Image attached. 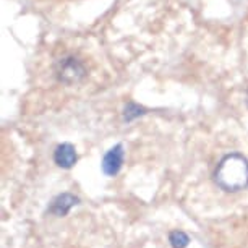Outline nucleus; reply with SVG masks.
Masks as SVG:
<instances>
[{
  "mask_svg": "<svg viewBox=\"0 0 248 248\" xmlns=\"http://www.w3.org/2000/svg\"><path fill=\"white\" fill-rule=\"evenodd\" d=\"M78 198L70 193H62L55 198L49 206V213L54 216H65L75 204H78Z\"/></svg>",
  "mask_w": 248,
  "mask_h": 248,
  "instance_id": "nucleus-5",
  "label": "nucleus"
},
{
  "mask_svg": "<svg viewBox=\"0 0 248 248\" xmlns=\"http://www.w3.org/2000/svg\"><path fill=\"white\" fill-rule=\"evenodd\" d=\"M169 242H170L172 248H185L186 245H188L190 238L185 232L174 231V232L169 233Z\"/></svg>",
  "mask_w": 248,
  "mask_h": 248,
  "instance_id": "nucleus-6",
  "label": "nucleus"
},
{
  "mask_svg": "<svg viewBox=\"0 0 248 248\" xmlns=\"http://www.w3.org/2000/svg\"><path fill=\"white\" fill-rule=\"evenodd\" d=\"M54 161L59 167H63V169L73 167L75 162H77V151H75L73 144H70V143L59 144L54 153Z\"/></svg>",
  "mask_w": 248,
  "mask_h": 248,
  "instance_id": "nucleus-4",
  "label": "nucleus"
},
{
  "mask_svg": "<svg viewBox=\"0 0 248 248\" xmlns=\"http://www.w3.org/2000/svg\"><path fill=\"white\" fill-rule=\"evenodd\" d=\"M86 70L83 63L75 57H63L60 59L55 65V75H57L59 81L65 85H75V83L81 81L85 78Z\"/></svg>",
  "mask_w": 248,
  "mask_h": 248,
  "instance_id": "nucleus-2",
  "label": "nucleus"
},
{
  "mask_svg": "<svg viewBox=\"0 0 248 248\" xmlns=\"http://www.w3.org/2000/svg\"><path fill=\"white\" fill-rule=\"evenodd\" d=\"M144 114V109L143 107H140L137 104H133V102H130V104L125 107V112H124V119L130 122V120H133V119H137V117L140 115H143Z\"/></svg>",
  "mask_w": 248,
  "mask_h": 248,
  "instance_id": "nucleus-7",
  "label": "nucleus"
},
{
  "mask_svg": "<svg viewBox=\"0 0 248 248\" xmlns=\"http://www.w3.org/2000/svg\"><path fill=\"white\" fill-rule=\"evenodd\" d=\"M122 162H124V148H122V144H117L104 154L102 170L106 175H117L122 167Z\"/></svg>",
  "mask_w": 248,
  "mask_h": 248,
  "instance_id": "nucleus-3",
  "label": "nucleus"
},
{
  "mask_svg": "<svg viewBox=\"0 0 248 248\" xmlns=\"http://www.w3.org/2000/svg\"><path fill=\"white\" fill-rule=\"evenodd\" d=\"M214 180L224 191H238L248 185V161L242 154H227L217 164Z\"/></svg>",
  "mask_w": 248,
  "mask_h": 248,
  "instance_id": "nucleus-1",
  "label": "nucleus"
}]
</instances>
